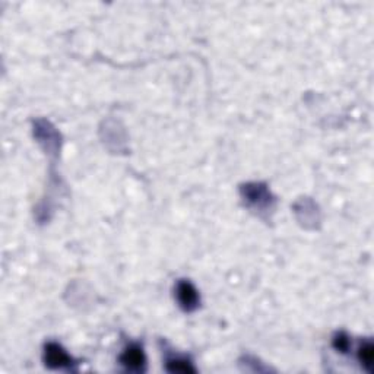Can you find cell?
I'll return each instance as SVG.
<instances>
[{
    "instance_id": "obj_1",
    "label": "cell",
    "mask_w": 374,
    "mask_h": 374,
    "mask_svg": "<svg viewBox=\"0 0 374 374\" xmlns=\"http://www.w3.org/2000/svg\"><path fill=\"white\" fill-rule=\"evenodd\" d=\"M240 196L250 211L263 219H267L275 212L276 198L265 183L251 182L242 185Z\"/></svg>"
},
{
    "instance_id": "obj_2",
    "label": "cell",
    "mask_w": 374,
    "mask_h": 374,
    "mask_svg": "<svg viewBox=\"0 0 374 374\" xmlns=\"http://www.w3.org/2000/svg\"><path fill=\"white\" fill-rule=\"evenodd\" d=\"M34 137L49 157H57L62 146V134L46 118L34 122Z\"/></svg>"
},
{
    "instance_id": "obj_3",
    "label": "cell",
    "mask_w": 374,
    "mask_h": 374,
    "mask_svg": "<svg viewBox=\"0 0 374 374\" xmlns=\"http://www.w3.org/2000/svg\"><path fill=\"white\" fill-rule=\"evenodd\" d=\"M42 361L46 364V367L52 370H68V371H75L78 364L66 352V350L56 342H49L44 345Z\"/></svg>"
},
{
    "instance_id": "obj_4",
    "label": "cell",
    "mask_w": 374,
    "mask_h": 374,
    "mask_svg": "<svg viewBox=\"0 0 374 374\" xmlns=\"http://www.w3.org/2000/svg\"><path fill=\"white\" fill-rule=\"evenodd\" d=\"M176 300L186 313L196 311L201 306V294L187 279H180L176 286Z\"/></svg>"
},
{
    "instance_id": "obj_5",
    "label": "cell",
    "mask_w": 374,
    "mask_h": 374,
    "mask_svg": "<svg viewBox=\"0 0 374 374\" xmlns=\"http://www.w3.org/2000/svg\"><path fill=\"white\" fill-rule=\"evenodd\" d=\"M294 212L298 222L304 228H316L320 222V211L318 205L309 198H303L294 205Z\"/></svg>"
},
{
    "instance_id": "obj_6",
    "label": "cell",
    "mask_w": 374,
    "mask_h": 374,
    "mask_svg": "<svg viewBox=\"0 0 374 374\" xmlns=\"http://www.w3.org/2000/svg\"><path fill=\"white\" fill-rule=\"evenodd\" d=\"M118 361L127 371L143 373L146 370V355L142 347L137 345V343L125 348L120 357H118Z\"/></svg>"
},
{
    "instance_id": "obj_7",
    "label": "cell",
    "mask_w": 374,
    "mask_h": 374,
    "mask_svg": "<svg viewBox=\"0 0 374 374\" xmlns=\"http://www.w3.org/2000/svg\"><path fill=\"white\" fill-rule=\"evenodd\" d=\"M166 370L170 373H196V367L187 358L183 357H169L166 360Z\"/></svg>"
},
{
    "instance_id": "obj_8",
    "label": "cell",
    "mask_w": 374,
    "mask_h": 374,
    "mask_svg": "<svg viewBox=\"0 0 374 374\" xmlns=\"http://www.w3.org/2000/svg\"><path fill=\"white\" fill-rule=\"evenodd\" d=\"M358 361L366 371H371L374 361V347L371 341H364L358 348Z\"/></svg>"
},
{
    "instance_id": "obj_9",
    "label": "cell",
    "mask_w": 374,
    "mask_h": 374,
    "mask_svg": "<svg viewBox=\"0 0 374 374\" xmlns=\"http://www.w3.org/2000/svg\"><path fill=\"white\" fill-rule=\"evenodd\" d=\"M240 366L243 370L246 371H253V373H265V371H271L267 366H265L263 363H260L258 358L246 355L240 360Z\"/></svg>"
},
{
    "instance_id": "obj_10",
    "label": "cell",
    "mask_w": 374,
    "mask_h": 374,
    "mask_svg": "<svg viewBox=\"0 0 374 374\" xmlns=\"http://www.w3.org/2000/svg\"><path fill=\"white\" fill-rule=\"evenodd\" d=\"M332 347L341 354H348L351 348V339L345 332H338L332 339Z\"/></svg>"
}]
</instances>
